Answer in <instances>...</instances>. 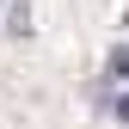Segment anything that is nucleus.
Masks as SVG:
<instances>
[{
	"instance_id": "nucleus-1",
	"label": "nucleus",
	"mask_w": 129,
	"mask_h": 129,
	"mask_svg": "<svg viewBox=\"0 0 129 129\" xmlns=\"http://www.w3.org/2000/svg\"><path fill=\"white\" fill-rule=\"evenodd\" d=\"M6 37H31V6H25V0L6 6Z\"/></svg>"
}]
</instances>
